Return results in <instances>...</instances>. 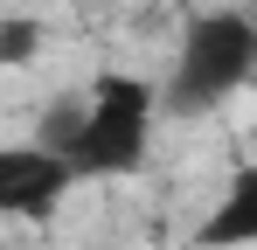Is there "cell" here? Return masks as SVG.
<instances>
[{
	"mask_svg": "<svg viewBox=\"0 0 257 250\" xmlns=\"http://www.w3.org/2000/svg\"><path fill=\"white\" fill-rule=\"evenodd\" d=\"M160 111H167L160 83H146V77H97L77 104L49 111L35 139L56 146L63 160L77 167V181H125L153 153Z\"/></svg>",
	"mask_w": 257,
	"mask_h": 250,
	"instance_id": "cell-1",
	"label": "cell"
},
{
	"mask_svg": "<svg viewBox=\"0 0 257 250\" xmlns=\"http://www.w3.org/2000/svg\"><path fill=\"white\" fill-rule=\"evenodd\" d=\"M250 83H257V21L236 7L188 14V28L174 42V63H167V83H160L167 111L174 118H209Z\"/></svg>",
	"mask_w": 257,
	"mask_h": 250,
	"instance_id": "cell-2",
	"label": "cell"
},
{
	"mask_svg": "<svg viewBox=\"0 0 257 250\" xmlns=\"http://www.w3.org/2000/svg\"><path fill=\"white\" fill-rule=\"evenodd\" d=\"M70 188H77V167L63 160L56 146H42V139L0 146V215H14V222H49Z\"/></svg>",
	"mask_w": 257,
	"mask_h": 250,
	"instance_id": "cell-3",
	"label": "cell"
},
{
	"mask_svg": "<svg viewBox=\"0 0 257 250\" xmlns=\"http://www.w3.org/2000/svg\"><path fill=\"white\" fill-rule=\"evenodd\" d=\"M195 250H257V160L222 181L209 215L195 222Z\"/></svg>",
	"mask_w": 257,
	"mask_h": 250,
	"instance_id": "cell-4",
	"label": "cell"
},
{
	"mask_svg": "<svg viewBox=\"0 0 257 250\" xmlns=\"http://www.w3.org/2000/svg\"><path fill=\"white\" fill-rule=\"evenodd\" d=\"M28 49H35V28H28V21H7V42H0V63H21Z\"/></svg>",
	"mask_w": 257,
	"mask_h": 250,
	"instance_id": "cell-5",
	"label": "cell"
}]
</instances>
